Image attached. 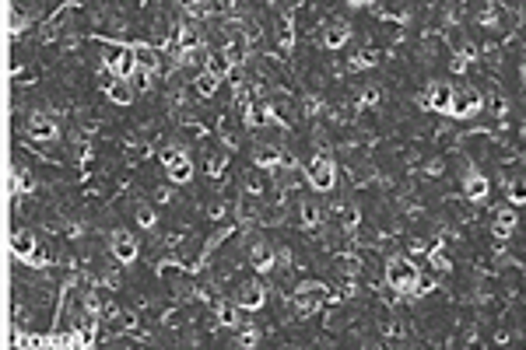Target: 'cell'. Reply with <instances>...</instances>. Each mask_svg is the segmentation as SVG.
Listing matches in <instances>:
<instances>
[{
	"instance_id": "6da1fadb",
	"label": "cell",
	"mask_w": 526,
	"mask_h": 350,
	"mask_svg": "<svg viewBox=\"0 0 526 350\" xmlns=\"http://www.w3.org/2000/svg\"><path fill=\"white\" fill-rule=\"evenodd\" d=\"M421 277H424V273L417 270V263H414L410 256H393V259L386 263V284L397 294H414V298H417Z\"/></svg>"
},
{
	"instance_id": "7a4b0ae2",
	"label": "cell",
	"mask_w": 526,
	"mask_h": 350,
	"mask_svg": "<svg viewBox=\"0 0 526 350\" xmlns=\"http://www.w3.org/2000/svg\"><path fill=\"white\" fill-rule=\"evenodd\" d=\"M305 179H309V186L316 189V193H330L334 186H337V165H334V158L330 154H312L309 158V165H305Z\"/></svg>"
},
{
	"instance_id": "3957f363",
	"label": "cell",
	"mask_w": 526,
	"mask_h": 350,
	"mask_svg": "<svg viewBox=\"0 0 526 350\" xmlns=\"http://www.w3.org/2000/svg\"><path fill=\"white\" fill-rule=\"evenodd\" d=\"M102 63L113 77H123V81H130L137 74V53H133V46H123V43H109L102 53Z\"/></svg>"
},
{
	"instance_id": "277c9868",
	"label": "cell",
	"mask_w": 526,
	"mask_h": 350,
	"mask_svg": "<svg viewBox=\"0 0 526 350\" xmlns=\"http://www.w3.org/2000/svg\"><path fill=\"white\" fill-rule=\"evenodd\" d=\"M162 165H165V175L179 186L193 179V162H190V154L182 147H162Z\"/></svg>"
},
{
	"instance_id": "5b68a950",
	"label": "cell",
	"mask_w": 526,
	"mask_h": 350,
	"mask_svg": "<svg viewBox=\"0 0 526 350\" xmlns=\"http://www.w3.org/2000/svg\"><path fill=\"white\" fill-rule=\"evenodd\" d=\"M481 109H484V98L477 88H456L453 91V109H449L453 119H473Z\"/></svg>"
},
{
	"instance_id": "8992f818",
	"label": "cell",
	"mask_w": 526,
	"mask_h": 350,
	"mask_svg": "<svg viewBox=\"0 0 526 350\" xmlns=\"http://www.w3.org/2000/svg\"><path fill=\"white\" fill-rule=\"evenodd\" d=\"M453 84H446V81H432L428 84V91L421 95V102L432 109V113H442V116H449V109H453Z\"/></svg>"
},
{
	"instance_id": "52a82bcc",
	"label": "cell",
	"mask_w": 526,
	"mask_h": 350,
	"mask_svg": "<svg viewBox=\"0 0 526 350\" xmlns=\"http://www.w3.org/2000/svg\"><path fill=\"white\" fill-rule=\"evenodd\" d=\"M109 249H113L116 263H123V266L137 263V256H141V245H137V238H133V235L126 232V228H119V232H113V238H109Z\"/></svg>"
},
{
	"instance_id": "ba28073f",
	"label": "cell",
	"mask_w": 526,
	"mask_h": 350,
	"mask_svg": "<svg viewBox=\"0 0 526 350\" xmlns=\"http://www.w3.org/2000/svg\"><path fill=\"white\" fill-rule=\"evenodd\" d=\"M327 301H330V294L323 291V288H316V284H309V288H302L298 298H295V312L305 319V315H312L316 308H323Z\"/></svg>"
},
{
	"instance_id": "9c48e42d",
	"label": "cell",
	"mask_w": 526,
	"mask_h": 350,
	"mask_svg": "<svg viewBox=\"0 0 526 350\" xmlns=\"http://www.w3.org/2000/svg\"><path fill=\"white\" fill-rule=\"evenodd\" d=\"M28 137L32 140H57L60 137L57 119L50 116V113H32L28 116Z\"/></svg>"
},
{
	"instance_id": "30bf717a",
	"label": "cell",
	"mask_w": 526,
	"mask_h": 350,
	"mask_svg": "<svg viewBox=\"0 0 526 350\" xmlns=\"http://www.w3.org/2000/svg\"><path fill=\"white\" fill-rule=\"evenodd\" d=\"M235 301L242 305V312H256V308H263L267 291H263V284H256V281H246V284L235 291Z\"/></svg>"
},
{
	"instance_id": "8fae6325",
	"label": "cell",
	"mask_w": 526,
	"mask_h": 350,
	"mask_svg": "<svg viewBox=\"0 0 526 350\" xmlns=\"http://www.w3.org/2000/svg\"><path fill=\"white\" fill-rule=\"evenodd\" d=\"M348 39H351V25L344 18H330V21L323 25V43H327L330 50H341Z\"/></svg>"
},
{
	"instance_id": "7c38bea8",
	"label": "cell",
	"mask_w": 526,
	"mask_h": 350,
	"mask_svg": "<svg viewBox=\"0 0 526 350\" xmlns=\"http://www.w3.org/2000/svg\"><path fill=\"white\" fill-rule=\"evenodd\" d=\"M253 162H256L260 169H278V165H288L292 158H288L278 144H263V147H256V151H253Z\"/></svg>"
},
{
	"instance_id": "4fadbf2b",
	"label": "cell",
	"mask_w": 526,
	"mask_h": 350,
	"mask_svg": "<svg viewBox=\"0 0 526 350\" xmlns=\"http://www.w3.org/2000/svg\"><path fill=\"white\" fill-rule=\"evenodd\" d=\"M249 263H253L260 273L274 270V263H278V252H274V245H267V242H253V249H249Z\"/></svg>"
},
{
	"instance_id": "5bb4252c",
	"label": "cell",
	"mask_w": 526,
	"mask_h": 350,
	"mask_svg": "<svg viewBox=\"0 0 526 350\" xmlns=\"http://www.w3.org/2000/svg\"><path fill=\"white\" fill-rule=\"evenodd\" d=\"M488 189H491L488 175L473 172V169L464 175V193H467V200H473V203H477V200H484V196H488Z\"/></svg>"
},
{
	"instance_id": "9a60e30c",
	"label": "cell",
	"mask_w": 526,
	"mask_h": 350,
	"mask_svg": "<svg viewBox=\"0 0 526 350\" xmlns=\"http://www.w3.org/2000/svg\"><path fill=\"white\" fill-rule=\"evenodd\" d=\"M106 88V95H109V102H116V106H130L133 102V84L130 81H123V77H113L109 84H102Z\"/></svg>"
},
{
	"instance_id": "2e32d148",
	"label": "cell",
	"mask_w": 526,
	"mask_h": 350,
	"mask_svg": "<svg viewBox=\"0 0 526 350\" xmlns=\"http://www.w3.org/2000/svg\"><path fill=\"white\" fill-rule=\"evenodd\" d=\"M175 43H179V53H182V57L193 53V50L200 46V28H193V25H179V28H175Z\"/></svg>"
},
{
	"instance_id": "e0dca14e",
	"label": "cell",
	"mask_w": 526,
	"mask_h": 350,
	"mask_svg": "<svg viewBox=\"0 0 526 350\" xmlns=\"http://www.w3.org/2000/svg\"><path fill=\"white\" fill-rule=\"evenodd\" d=\"M232 67H235V63H232V57H229L225 50H214V53L207 57V67H204V70H211L214 77H221V81H225V77L232 74Z\"/></svg>"
},
{
	"instance_id": "ac0fdd59",
	"label": "cell",
	"mask_w": 526,
	"mask_h": 350,
	"mask_svg": "<svg viewBox=\"0 0 526 350\" xmlns=\"http://www.w3.org/2000/svg\"><path fill=\"white\" fill-rule=\"evenodd\" d=\"M491 221H495V225H491L495 238H509V235L516 232V214H513V210H495Z\"/></svg>"
},
{
	"instance_id": "d6986e66",
	"label": "cell",
	"mask_w": 526,
	"mask_h": 350,
	"mask_svg": "<svg viewBox=\"0 0 526 350\" xmlns=\"http://www.w3.org/2000/svg\"><path fill=\"white\" fill-rule=\"evenodd\" d=\"M218 84H221V77H214L211 70H204V74L193 81V88H197L200 98H214V95H218Z\"/></svg>"
},
{
	"instance_id": "ffe728a7",
	"label": "cell",
	"mask_w": 526,
	"mask_h": 350,
	"mask_svg": "<svg viewBox=\"0 0 526 350\" xmlns=\"http://www.w3.org/2000/svg\"><path fill=\"white\" fill-rule=\"evenodd\" d=\"M298 218H302V228H316V225H323V207L312 203V200H305L298 207Z\"/></svg>"
},
{
	"instance_id": "44dd1931",
	"label": "cell",
	"mask_w": 526,
	"mask_h": 350,
	"mask_svg": "<svg viewBox=\"0 0 526 350\" xmlns=\"http://www.w3.org/2000/svg\"><path fill=\"white\" fill-rule=\"evenodd\" d=\"M11 249H14V256H18V259H25V256H28V252H35L39 245H35L32 232H14V235H11Z\"/></svg>"
},
{
	"instance_id": "7402d4cb",
	"label": "cell",
	"mask_w": 526,
	"mask_h": 350,
	"mask_svg": "<svg viewBox=\"0 0 526 350\" xmlns=\"http://www.w3.org/2000/svg\"><path fill=\"white\" fill-rule=\"evenodd\" d=\"M133 53H137V67H141V70H151V74H155V70L162 67V60H158V53H155L151 46H133Z\"/></svg>"
},
{
	"instance_id": "603a6c76",
	"label": "cell",
	"mask_w": 526,
	"mask_h": 350,
	"mask_svg": "<svg viewBox=\"0 0 526 350\" xmlns=\"http://www.w3.org/2000/svg\"><path fill=\"white\" fill-rule=\"evenodd\" d=\"M239 301H218V326H239Z\"/></svg>"
},
{
	"instance_id": "cb8c5ba5",
	"label": "cell",
	"mask_w": 526,
	"mask_h": 350,
	"mask_svg": "<svg viewBox=\"0 0 526 350\" xmlns=\"http://www.w3.org/2000/svg\"><path fill=\"white\" fill-rule=\"evenodd\" d=\"M11 182H14V189H18L21 196H28V193L35 189V179H32V172H28V169H14Z\"/></svg>"
},
{
	"instance_id": "d4e9b609",
	"label": "cell",
	"mask_w": 526,
	"mask_h": 350,
	"mask_svg": "<svg viewBox=\"0 0 526 350\" xmlns=\"http://www.w3.org/2000/svg\"><path fill=\"white\" fill-rule=\"evenodd\" d=\"M509 203H513V207H526V175H520V179L509 182Z\"/></svg>"
},
{
	"instance_id": "484cf974",
	"label": "cell",
	"mask_w": 526,
	"mask_h": 350,
	"mask_svg": "<svg viewBox=\"0 0 526 350\" xmlns=\"http://www.w3.org/2000/svg\"><path fill=\"white\" fill-rule=\"evenodd\" d=\"M428 259H432V266H435L439 273H449V270H453V263H449L446 249H439V245H435V249H428Z\"/></svg>"
},
{
	"instance_id": "4316f807",
	"label": "cell",
	"mask_w": 526,
	"mask_h": 350,
	"mask_svg": "<svg viewBox=\"0 0 526 350\" xmlns=\"http://www.w3.org/2000/svg\"><path fill=\"white\" fill-rule=\"evenodd\" d=\"M133 221H137L141 228H148V232H151V228L158 225V218H155V210H151V207H144V203H141V207L133 210Z\"/></svg>"
},
{
	"instance_id": "83f0119b",
	"label": "cell",
	"mask_w": 526,
	"mask_h": 350,
	"mask_svg": "<svg viewBox=\"0 0 526 350\" xmlns=\"http://www.w3.org/2000/svg\"><path fill=\"white\" fill-rule=\"evenodd\" d=\"M21 263H25V266H35V270H43V266H50V252L35 249V252H28V256H25Z\"/></svg>"
},
{
	"instance_id": "f1b7e54d",
	"label": "cell",
	"mask_w": 526,
	"mask_h": 350,
	"mask_svg": "<svg viewBox=\"0 0 526 350\" xmlns=\"http://www.w3.org/2000/svg\"><path fill=\"white\" fill-rule=\"evenodd\" d=\"M239 344H242V347H256V344H260V329H256V326H246V329L239 333Z\"/></svg>"
},
{
	"instance_id": "f546056e",
	"label": "cell",
	"mask_w": 526,
	"mask_h": 350,
	"mask_svg": "<svg viewBox=\"0 0 526 350\" xmlns=\"http://www.w3.org/2000/svg\"><path fill=\"white\" fill-rule=\"evenodd\" d=\"M225 165H229V158H225V154H211V158H207V172L214 175V179L225 172Z\"/></svg>"
},
{
	"instance_id": "4dcf8cb0",
	"label": "cell",
	"mask_w": 526,
	"mask_h": 350,
	"mask_svg": "<svg viewBox=\"0 0 526 350\" xmlns=\"http://www.w3.org/2000/svg\"><path fill=\"white\" fill-rule=\"evenodd\" d=\"M182 7L200 11V14H211V11H214V0H182Z\"/></svg>"
},
{
	"instance_id": "1f68e13d",
	"label": "cell",
	"mask_w": 526,
	"mask_h": 350,
	"mask_svg": "<svg viewBox=\"0 0 526 350\" xmlns=\"http://www.w3.org/2000/svg\"><path fill=\"white\" fill-rule=\"evenodd\" d=\"M376 63H379V53H376V50H368V53L351 60V67H376Z\"/></svg>"
},
{
	"instance_id": "d6a6232c",
	"label": "cell",
	"mask_w": 526,
	"mask_h": 350,
	"mask_svg": "<svg viewBox=\"0 0 526 350\" xmlns=\"http://www.w3.org/2000/svg\"><path fill=\"white\" fill-rule=\"evenodd\" d=\"M225 53L232 57V63H239V60H242V53H246V46H242V43H232V46H229Z\"/></svg>"
},
{
	"instance_id": "836d02e7",
	"label": "cell",
	"mask_w": 526,
	"mask_h": 350,
	"mask_svg": "<svg viewBox=\"0 0 526 350\" xmlns=\"http://www.w3.org/2000/svg\"><path fill=\"white\" fill-rule=\"evenodd\" d=\"M372 102H379V88H368V91L361 95V106H372Z\"/></svg>"
},
{
	"instance_id": "e575fe53",
	"label": "cell",
	"mask_w": 526,
	"mask_h": 350,
	"mask_svg": "<svg viewBox=\"0 0 526 350\" xmlns=\"http://www.w3.org/2000/svg\"><path fill=\"white\" fill-rule=\"evenodd\" d=\"M319 106H323V102H319L316 95H309V98H305V109H309V116H316V113H319Z\"/></svg>"
},
{
	"instance_id": "d590c367",
	"label": "cell",
	"mask_w": 526,
	"mask_h": 350,
	"mask_svg": "<svg viewBox=\"0 0 526 350\" xmlns=\"http://www.w3.org/2000/svg\"><path fill=\"white\" fill-rule=\"evenodd\" d=\"M348 7H368V0H348Z\"/></svg>"
}]
</instances>
